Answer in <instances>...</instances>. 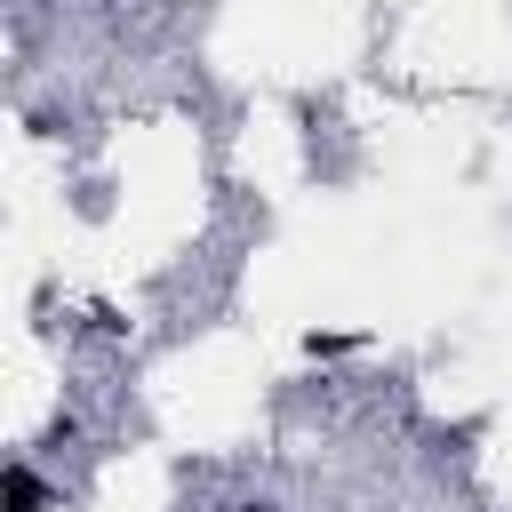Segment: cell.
<instances>
[{"instance_id":"obj_1","label":"cell","mask_w":512,"mask_h":512,"mask_svg":"<svg viewBox=\"0 0 512 512\" xmlns=\"http://www.w3.org/2000/svg\"><path fill=\"white\" fill-rule=\"evenodd\" d=\"M8 512H48V480L32 464H8Z\"/></svg>"},{"instance_id":"obj_2","label":"cell","mask_w":512,"mask_h":512,"mask_svg":"<svg viewBox=\"0 0 512 512\" xmlns=\"http://www.w3.org/2000/svg\"><path fill=\"white\" fill-rule=\"evenodd\" d=\"M240 512H272V504H240Z\"/></svg>"}]
</instances>
